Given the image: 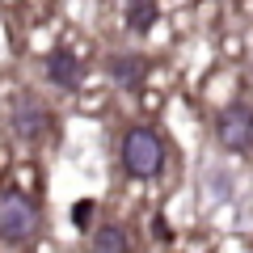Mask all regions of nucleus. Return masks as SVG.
I'll return each mask as SVG.
<instances>
[{
    "label": "nucleus",
    "instance_id": "obj_1",
    "mask_svg": "<svg viewBox=\"0 0 253 253\" xmlns=\"http://www.w3.org/2000/svg\"><path fill=\"white\" fill-rule=\"evenodd\" d=\"M123 169L135 181H152L165 169V139L152 126H131L123 135Z\"/></svg>",
    "mask_w": 253,
    "mask_h": 253
},
{
    "label": "nucleus",
    "instance_id": "obj_2",
    "mask_svg": "<svg viewBox=\"0 0 253 253\" xmlns=\"http://www.w3.org/2000/svg\"><path fill=\"white\" fill-rule=\"evenodd\" d=\"M38 232V211L21 190H0V241L21 245Z\"/></svg>",
    "mask_w": 253,
    "mask_h": 253
},
{
    "label": "nucleus",
    "instance_id": "obj_3",
    "mask_svg": "<svg viewBox=\"0 0 253 253\" xmlns=\"http://www.w3.org/2000/svg\"><path fill=\"white\" fill-rule=\"evenodd\" d=\"M215 139H219L224 152H249L253 148V110L245 106V101H232V106L219 110Z\"/></svg>",
    "mask_w": 253,
    "mask_h": 253
},
{
    "label": "nucleus",
    "instance_id": "obj_4",
    "mask_svg": "<svg viewBox=\"0 0 253 253\" xmlns=\"http://www.w3.org/2000/svg\"><path fill=\"white\" fill-rule=\"evenodd\" d=\"M9 123H13V135L26 139V144H42L46 131H51V114H46L42 106H34V101H21V106H13Z\"/></svg>",
    "mask_w": 253,
    "mask_h": 253
},
{
    "label": "nucleus",
    "instance_id": "obj_5",
    "mask_svg": "<svg viewBox=\"0 0 253 253\" xmlns=\"http://www.w3.org/2000/svg\"><path fill=\"white\" fill-rule=\"evenodd\" d=\"M46 76H51V84H59V89H81L84 72H81V59H76L72 51H51L46 55Z\"/></svg>",
    "mask_w": 253,
    "mask_h": 253
},
{
    "label": "nucleus",
    "instance_id": "obj_6",
    "mask_svg": "<svg viewBox=\"0 0 253 253\" xmlns=\"http://www.w3.org/2000/svg\"><path fill=\"white\" fill-rule=\"evenodd\" d=\"M93 253H131V236L123 224H101L93 232Z\"/></svg>",
    "mask_w": 253,
    "mask_h": 253
},
{
    "label": "nucleus",
    "instance_id": "obj_7",
    "mask_svg": "<svg viewBox=\"0 0 253 253\" xmlns=\"http://www.w3.org/2000/svg\"><path fill=\"white\" fill-rule=\"evenodd\" d=\"M110 76H114L118 84H126V89H135V84L144 81V59H139V55H114V59H110Z\"/></svg>",
    "mask_w": 253,
    "mask_h": 253
},
{
    "label": "nucleus",
    "instance_id": "obj_8",
    "mask_svg": "<svg viewBox=\"0 0 253 253\" xmlns=\"http://www.w3.org/2000/svg\"><path fill=\"white\" fill-rule=\"evenodd\" d=\"M126 26L135 30V34H148L156 26V0H131V9H126Z\"/></svg>",
    "mask_w": 253,
    "mask_h": 253
},
{
    "label": "nucleus",
    "instance_id": "obj_9",
    "mask_svg": "<svg viewBox=\"0 0 253 253\" xmlns=\"http://www.w3.org/2000/svg\"><path fill=\"white\" fill-rule=\"evenodd\" d=\"M89 219H93V203L84 199V203H76V207H72V224L76 228H89Z\"/></svg>",
    "mask_w": 253,
    "mask_h": 253
}]
</instances>
